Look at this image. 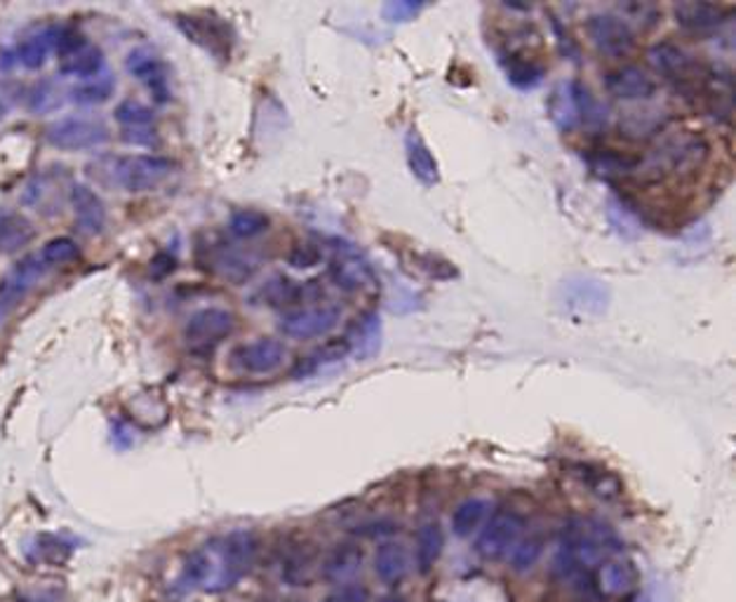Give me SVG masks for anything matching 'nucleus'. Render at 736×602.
<instances>
[{
	"mask_svg": "<svg viewBox=\"0 0 736 602\" xmlns=\"http://www.w3.org/2000/svg\"><path fill=\"white\" fill-rule=\"evenodd\" d=\"M259 555V539L250 529H236L212 539L181 565L173 591L177 598L191 591L221 593L250 574Z\"/></svg>",
	"mask_w": 736,
	"mask_h": 602,
	"instance_id": "1",
	"label": "nucleus"
},
{
	"mask_svg": "<svg viewBox=\"0 0 736 602\" xmlns=\"http://www.w3.org/2000/svg\"><path fill=\"white\" fill-rule=\"evenodd\" d=\"M619 551V539L607 525L598 521H572L562 529L556 567L568 579L593 577V572Z\"/></svg>",
	"mask_w": 736,
	"mask_h": 602,
	"instance_id": "2",
	"label": "nucleus"
},
{
	"mask_svg": "<svg viewBox=\"0 0 736 602\" xmlns=\"http://www.w3.org/2000/svg\"><path fill=\"white\" fill-rule=\"evenodd\" d=\"M709 158L711 142L701 132H675L663 137L645 158H638L633 177L652 181V184L669 177L685 179L697 175Z\"/></svg>",
	"mask_w": 736,
	"mask_h": 602,
	"instance_id": "3",
	"label": "nucleus"
},
{
	"mask_svg": "<svg viewBox=\"0 0 736 602\" xmlns=\"http://www.w3.org/2000/svg\"><path fill=\"white\" fill-rule=\"evenodd\" d=\"M647 62L659 76L673 82L675 90H681L687 97H699L701 100L706 82H709L711 76V68L703 66L695 54L687 52L683 46L671 43V40H661V43H655L649 48Z\"/></svg>",
	"mask_w": 736,
	"mask_h": 602,
	"instance_id": "4",
	"label": "nucleus"
},
{
	"mask_svg": "<svg viewBox=\"0 0 736 602\" xmlns=\"http://www.w3.org/2000/svg\"><path fill=\"white\" fill-rule=\"evenodd\" d=\"M525 531V517L513 509H499L490 513L485 525L478 529L475 553L483 560H502L511 555L516 543Z\"/></svg>",
	"mask_w": 736,
	"mask_h": 602,
	"instance_id": "5",
	"label": "nucleus"
},
{
	"mask_svg": "<svg viewBox=\"0 0 736 602\" xmlns=\"http://www.w3.org/2000/svg\"><path fill=\"white\" fill-rule=\"evenodd\" d=\"M175 163L165 156H127L113 161V181L127 193H147L173 177Z\"/></svg>",
	"mask_w": 736,
	"mask_h": 602,
	"instance_id": "6",
	"label": "nucleus"
},
{
	"mask_svg": "<svg viewBox=\"0 0 736 602\" xmlns=\"http://www.w3.org/2000/svg\"><path fill=\"white\" fill-rule=\"evenodd\" d=\"M332 283L344 292H365L377 287V273L365 259L363 252L346 241H334V255L330 259Z\"/></svg>",
	"mask_w": 736,
	"mask_h": 602,
	"instance_id": "7",
	"label": "nucleus"
},
{
	"mask_svg": "<svg viewBox=\"0 0 736 602\" xmlns=\"http://www.w3.org/2000/svg\"><path fill=\"white\" fill-rule=\"evenodd\" d=\"M46 137L54 149L85 151L104 144L109 139V128L104 120L92 116H66L54 120Z\"/></svg>",
	"mask_w": 736,
	"mask_h": 602,
	"instance_id": "8",
	"label": "nucleus"
},
{
	"mask_svg": "<svg viewBox=\"0 0 736 602\" xmlns=\"http://www.w3.org/2000/svg\"><path fill=\"white\" fill-rule=\"evenodd\" d=\"M586 34L591 43L596 46L607 57L624 60L635 50V31L633 26L614 15V12H596L586 20Z\"/></svg>",
	"mask_w": 736,
	"mask_h": 602,
	"instance_id": "9",
	"label": "nucleus"
},
{
	"mask_svg": "<svg viewBox=\"0 0 736 602\" xmlns=\"http://www.w3.org/2000/svg\"><path fill=\"white\" fill-rule=\"evenodd\" d=\"M339 318H342V309L334 304H318V306H300L290 313L282 316L280 332L290 340H318L322 334L337 328Z\"/></svg>",
	"mask_w": 736,
	"mask_h": 602,
	"instance_id": "10",
	"label": "nucleus"
},
{
	"mask_svg": "<svg viewBox=\"0 0 736 602\" xmlns=\"http://www.w3.org/2000/svg\"><path fill=\"white\" fill-rule=\"evenodd\" d=\"M179 31L187 36L191 43L205 48L212 57L229 60L233 48V34L229 24L215 17H198V15H177Z\"/></svg>",
	"mask_w": 736,
	"mask_h": 602,
	"instance_id": "11",
	"label": "nucleus"
},
{
	"mask_svg": "<svg viewBox=\"0 0 736 602\" xmlns=\"http://www.w3.org/2000/svg\"><path fill=\"white\" fill-rule=\"evenodd\" d=\"M60 72L64 76H74V78H92L97 74L104 72V54L92 43H88L80 34L76 31H62L60 38Z\"/></svg>",
	"mask_w": 736,
	"mask_h": 602,
	"instance_id": "12",
	"label": "nucleus"
},
{
	"mask_svg": "<svg viewBox=\"0 0 736 602\" xmlns=\"http://www.w3.org/2000/svg\"><path fill=\"white\" fill-rule=\"evenodd\" d=\"M285 360H288L285 344L271 337H262L248 344H240L233 348V354H231L233 368H238L245 374H254V376L278 372L282 366H285Z\"/></svg>",
	"mask_w": 736,
	"mask_h": 602,
	"instance_id": "13",
	"label": "nucleus"
},
{
	"mask_svg": "<svg viewBox=\"0 0 736 602\" xmlns=\"http://www.w3.org/2000/svg\"><path fill=\"white\" fill-rule=\"evenodd\" d=\"M236 330V318L231 311L217 309V306H210V309L195 311L187 325H183V340L191 348H212L221 344L226 337H231Z\"/></svg>",
	"mask_w": 736,
	"mask_h": 602,
	"instance_id": "14",
	"label": "nucleus"
},
{
	"mask_svg": "<svg viewBox=\"0 0 736 602\" xmlns=\"http://www.w3.org/2000/svg\"><path fill=\"white\" fill-rule=\"evenodd\" d=\"M127 72L144 86L151 97L158 104H167L173 100V90H169V78L163 60L149 48H137L125 60Z\"/></svg>",
	"mask_w": 736,
	"mask_h": 602,
	"instance_id": "15",
	"label": "nucleus"
},
{
	"mask_svg": "<svg viewBox=\"0 0 736 602\" xmlns=\"http://www.w3.org/2000/svg\"><path fill=\"white\" fill-rule=\"evenodd\" d=\"M605 90L621 102H647L657 94V80L640 66H619L605 74Z\"/></svg>",
	"mask_w": 736,
	"mask_h": 602,
	"instance_id": "16",
	"label": "nucleus"
},
{
	"mask_svg": "<svg viewBox=\"0 0 736 602\" xmlns=\"http://www.w3.org/2000/svg\"><path fill=\"white\" fill-rule=\"evenodd\" d=\"M48 266L40 261V257H26L22 259L17 266H14V269L0 280V318H5L14 306H17L26 294L28 290H31L40 276L46 273Z\"/></svg>",
	"mask_w": 736,
	"mask_h": 602,
	"instance_id": "17",
	"label": "nucleus"
},
{
	"mask_svg": "<svg viewBox=\"0 0 736 602\" xmlns=\"http://www.w3.org/2000/svg\"><path fill=\"white\" fill-rule=\"evenodd\" d=\"M593 577H596L600 593L610 598H626L640 586L638 567H635L633 560L621 555H612L610 560H605V563L593 572Z\"/></svg>",
	"mask_w": 736,
	"mask_h": 602,
	"instance_id": "18",
	"label": "nucleus"
},
{
	"mask_svg": "<svg viewBox=\"0 0 736 602\" xmlns=\"http://www.w3.org/2000/svg\"><path fill=\"white\" fill-rule=\"evenodd\" d=\"M116 120L123 125L125 142L137 146L155 144V128H153V111L137 100H125L116 108Z\"/></svg>",
	"mask_w": 736,
	"mask_h": 602,
	"instance_id": "19",
	"label": "nucleus"
},
{
	"mask_svg": "<svg viewBox=\"0 0 736 602\" xmlns=\"http://www.w3.org/2000/svg\"><path fill=\"white\" fill-rule=\"evenodd\" d=\"M732 17V10L713 3H681L675 5V20L685 31L706 36L718 31Z\"/></svg>",
	"mask_w": 736,
	"mask_h": 602,
	"instance_id": "20",
	"label": "nucleus"
},
{
	"mask_svg": "<svg viewBox=\"0 0 736 602\" xmlns=\"http://www.w3.org/2000/svg\"><path fill=\"white\" fill-rule=\"evenodd\" d=\"M71 207H74L76 223L85 235H99L106 229L104 201L90 187L76 184L71 189Z\"/></svg>",
	"mask_w": 736,
	"mask_h": 602,
	"instance_id": "21",
	"label": "nucleus"
},
{
	"mask_svg": "<svg viewBox=\"0 0 736 602\" xmlns=\"http://www.w3.org/2000/svg\"><path fill=\"white\" fill-rule=\"evenodd\" d=\"M365 553L356 543H339L325 555L320 563V574L332 584H348L363 567Z\"/></svg>",
	"mask_w": 736,
	"mask_h": 602,
	"instance_id": "22",
	"label": "nucleus"
},
{
	"mask_svg": "<svg viewBox=\"0 0 736 602\" xmlns=\"http://www.w3.org/2000/svg\"><path fill=\"white\" fill-rule=\"evenodd\" d=\"M445 549V531L441 523H423L417 529V539H415V565L419 574H431L441 560Z\"/></svg>",
	"mask_w": 736,
	"mask_h": 602,
	"instance_id": "23",
	"label": "nucleus"
},
{
	"mask_svg": "<svg viewBox=\"0 0 736 602\" xmlns=\"http://www.w3.org/2000/svg\"><path fill=\"white\" fill-rule=\"evenodd\" d=\"M502 64L506 68L508 80H511L516 88H522V90L536 88L544 78L542 62L534 60V54L525 52L522 48L520 50H508L502 57Z\"/></svg>",
	"mask_w": 736,
	"mask_h": 602,
	"instance_id": "24",
	"label": "nucleus"
},
{
	"mask_svg": "<svg viewBox=\"0 0 736 602\" xmlns=\"http://www.w3.org/2000/svg\"><path fill=\"white\" fill-rule=\"evenodd\" d=\"M259 297L266 306H271V309H288L290 313L294 309H300V304L306 297V285L296 283V280L288 276H274L271 280H266L264 287L259 290Z\"/></svg>",
	"mask_w": 736,
	"mask_h": 602,
	"instance_id": "25",
	"label": "nucleus"
},
{
	"mask_svg": "<svg viewBox=\"0 0 736 602\" xmlns=\"http://www.w3.org/2000/svg\"><path fill=\"white\" fill-rule=\"evenodd\" d=\"M407 572H409V555L405 551V546L395 543V541L381 543L375 553L377 577L389 586H398L407 577Z\"/></svg>",
	"mask_w": 736,
	"mask_h": 602,
	"instance_id": "26",
	"label": "nucleus"
},
{
	"mask_svg": "<svg viewBox=\"0 0 736 602\" xmlns=\"http://www.w3.org/2000/svg\"><path fill=\"white\" fill-rule=\"evenodd\" d=\"M346 344L360 360H367L379 354L381 346V323L377 313H363L346 334Z\"/></svg>",
	"mask_w": 736,
	"mask_h": 602,
	"instance_id": "27",
	"label": "nucleus"
},
{
	"mask_svg": "<svg viewBox=\"0 0 736 602\" xmlns=\"http://www.w3.org/2000/svg\"><path fill=\"white\" fill-rule=\"evenodd\" d=\"M64 29H56V26H50V29H42L36 31L28 38H24L20 48H17V60L26 66V68H40L42 64L48 62V57L52 52H56L60 48V38H62Z\"/></svg>",
	"mask_w": 736,
	"mask_h": 602,
	"instance_id": "28",
	"label": "nucleus"
},
{
	"mask_svg": "<svg viewBox=\"0 0 736 602\" xmlns=\"http://www.w3.org/2000/svg\"><path fill=\"white\" fill-rule=\"evenodd\" d=\"M405 153H407V165L413 175L421 181L423 187H435L437 179H441V172H437V163L431 149L423 144V139L417 135V130H409L405 137Z\"/></svg>",
	"mask_w": 736,
	"mask_h": 602,
	"instance_id": "29",
	"label": "nucleus"
},
{
	"mask_svg": "<svg viewBox=\"0 0 736 602\" xmlns=\"http://www.w3.org/2000/svg\"><path fill=\"white\" fill-rule=\"evenodd\" d=\"M212 266L231 283H245V280L257 271V259L245 255L231 245L212 247Z\"/></svg>",
	"mask_w": 736,
	"mask_h": 602,
	"instance_id": "30",
	"label": "nucleus"
},
{
	"mask_svg": "<svg viewBox=\"0 0 736 602\" xmlns=\"http://www.w3.org/2000/svg\"><path fill=\"white\" fill-rule=\"evenodd\" d=\"M490 513H492L490 499H483V497L466 499L455 509V513H452V531H455V535L461 539L471 537L485 525Z\"/></svg>",
	"mask_w": 736,
	"mask_h": 602,
	"instance_id": "31",
	"label": "nucleus"
},
{
	"mask_svg": "<svg viewBox=\"0 0 736 602\" xmlns=\"http://www.w3.org/2000/svg\"><path fill=\"white\" fill-rule=\"evenodd\" d=\"M34 241V227L20 213H0V255H12Z\"/></svg>",
	"mask_w": 736,
	"mask_h": 602,
	"instance_id": "32",
	"label": "nucleus"
},
{
	"mask_svg": "<svg viewBox=\"0 0 736 602\" xmlns=\"http://www.w3.org/2000/svg\"><path fill=\"white\" fill-rule=\"evenodd\" d=\"M564 292H568V299L564 302L582 311H602L607 304L605 283H598V280H591V278L572 280V283H568V287H564Z\"/></svg>",
	"mask_w": 736,
	"mask_h": 602,
	"instance_id": "33",
	"label": "nucleus"
},
{
	"mask_svg": "<svg viewBox=\"0 0 736 602\" xmlns=\"http://www.w3.org/2000/svg\"><path fill=\"white\" fill-rule=\"evenodd\" d=\"M348 354H351V348H348L346 340H332L325 346H320L318 351H314L308 358H304L300 366H296L294 376H296V380H306V376L320 372L322 368L332 366V362L344 360Z\"/></svg>",
	"mask_w": 736,
	"mask_h": 602,
	"instance_id": "34",
	"label": "nucleus"
},
{
	"mask_svg": "<svg viewBox=\"0 0 736 602\" xmlns=\"http://www.w3.org/2000/svg\"><path fill=\"white\" fill-rule=\"evenodd\" d=\"M116 90V80H113L111 74H97L92 78L80 80L78 86L71 90V97H74L76 104H102Z\"/></svg>",
	"mask_w": 736,
	"mask_h": 602,
	"instance_id": "35",
	"label": "nucleus"
},
{
	"mask_svg": "<svg viewBox=\"0 0 736 602\" xmlns=\"http://www.w3.org/2000/svg\"><path fill=\"white\" fill-rule=\"evenodd\" d=\"M576 475L582 478V483L591 489V492L600 499H617L621 495V489H624V485L619 483L614 473L605 471L600 466L584 464V466H579Z\"/></svg>",
	"mask_w": 736,
	"mask_h": 602,
	"instance_id": "36",
	"label": "nucleus"
},
{
	"mask_svg": "<svg viewBox=\"0 0 736 602\" xmlns=\"http://www.w3.org/2000/svg\"><path fill=\"white\" fill-rule=\"evenodd\" d=\"M268 229H271V217L262 213V209H238V213H233L229 219L231 235L243 238V241H248V238H257Z\"/></svg>",
	"mask_w": 736,
	"mask_h": 602,
	"instance_id": "37",
	"label": "nucleus"
},
{
	"mask_svg": "<svg viewBox=\"0 0 736 602\" xmlns=\"http://www.w3.org/2000/svg\"><path fill=\"white\" fill-rule=\"evenodd\" d=\"M572 86V100H574V111H576V120H582L586 125H593V128H598V125H605L607 120V111L605 106L596 100V97L591 94V90L582 82H570Z\"/></svg>",
	"mask_w": 736,
	"mask_h": 602,
	"instance_id": "38",
	"label": "nucleus"
},
{
	"mask_svg": "<svg viewBox=\"0 0 736 602\" xmlns=\"http://www.w3.org/2000/svg\"><path fill=\"white\" fill-rule=\"evenodd\" d=\"M40 261L52 269V266H66V264H74L80 257V247L76 241H71V238H52L40 249Z\"/></svg>",
	"mask_w": 736,
	"mask_h": 602,
	"instance_id": "39",
	"label": "nucleus"
},
{
	"mask_svg": "<svg viewBox=\"0 0 736 602\" xmlns=\"http://www.w3.org/2000/svg\"><path fill=\"white\" fill-rule=\"evenodd\" d=\"M550 116L560 125L562 130H570L576 120V111H574V100H572V86H560L556 92L550 94Z\"/></svg>",
	"mask_w": 736,
	"mask_h": 602,
	"instance_id": "40",
	"label": "nucleus"
},
{
	"mask_svg": "<svg viewBox=\"0 0 736 602\" xmlns=\"http://www.w3.org/2000/svg\"><path fill=\"white\" fill-rule=\"evenodd\" d=\"M544 553V539L540 535H532L528 539H520L516 543V549L511 551V565L518 572H528L532 569Z\"/></svg>",
	"mask_w": 736,
	"mask_h": 602,
	"instance_id": "41",
	"label": "nucleus"
},
{
	"mask_svg": "<svg viewBox=\"0 0 736 602\" xmlns=\"http://www.w3.org/2000/svg\"><path fill=\"white\" fill-rule=\"evenodd\" d=\"M322 261V249L314 243H296L288 252V264L296 271H308Z\"/></svg>",
	"mask_w": 736,
	"mask_h": 602,
	"instance_id": "42",
	"label": "nucleus"
},
{
	"mask_svg": "<svg viewBox=\"0 0 736 602\" xmlns=\"http://www.w3.org/2000/svg\"><path fill=\"white\" fill-rule=\"evenodd\" d=\"M322 602H370V591L363 584H339L322 598Z\"/></svg>",
	"mask_w": 736,
	"mask_h": 602,
	"instance_id": "43",
	"label": "nucleus"
},
{
	"mask_svg": "<svg viewBox=\"0 0 736 602\" xmlns=\"http://www.w3.org/2000/svg\"><path fill=\"white\" fill-rule=\"evenodd\" d=\"M619 10H621L619 17H624L626 22L635 20V22L647 24V26H652L655 20L659 17V10L655 5H649V3H626V5H621Z\"/></svg>",
	"mask_w": 736,
	"mask_h": 602,
	"instance_id": "44",
	"label": "nucleus"
},
{
	"mask_svg": "<svg viewBox=\"0 0 736 602\" xmlns=\"http://www.w3.org/2000/svg\"><path fill=\"white\" fill-rule=\"evenodd\" d=\"M54 97H56V90L50 86V82H46V86H38L34 90L31 106L36 111H52L56 108V104H60V100H54Z\"/></svg>",
	"mask_w": 736,
	"mask_h": 602,
	"instance_id": "45",
	"label": "nucleus"
},
{
	"mask_svg": "<svg viewBox=\"0 0 736 602\" xmlns=\"http://www.w3.org/2000/svg\"><path fill=\"white\" fill-rule=\"evenodd\" d=\"M419 10H421V3H413V0H407V3H391V5H386L384 15L389 20H393V22H401V20H407V17L417 15Z\"/></svg>",
	"mask_w": 736,
	"mask_h": 602,
	"instance_id": "46",
	"label": "nucleus"
},
{
	"mask_svg": "<svg viewBox=\"0 0 736 602\" xmlns=\"http://www.w3.org/2000/svg\"><path fill=\"white\" fill-rule=\"evenodd\" d=\"M175 269H177V259L173 255H167V252H158V255H155L151 261V273L155 278H163L167 273H173Z\"/></svg>",
	"mask_w": 736,
	"mask_h": 602,
	"instance_id": "47",
	"label": "nucleus"
},
{
	"mask_svg": "<svg viewBox=\"0 0 736 602\" xmlns=\"http://www.w3.org/2000/svg\"><path fill=\"white\" fill-rule=\"evenodd\" d=\"M377 602H407V600L401 598V595H384V598H379Z\"/></svg>",
	"mask_w": 736,
	"mask_h": 602,
	"instance_id": "48",
	"label": "nucleus"
},
{
	"mask_svg": "<svg viewBox=\"0 0 736 602\" xmlns=\"http://www.w3.org/2000/svg\"><path fill=\"white\" fill-rule=\"evenodd\" d=\"M266 602H294V600H288V598H271V600H266Z\"/></svg>",
	"mask_w": 736,
	"mask_h": 602,
	"instance_id": "49",
	"label": "nucleus"
}]
</instances>
